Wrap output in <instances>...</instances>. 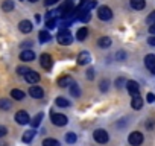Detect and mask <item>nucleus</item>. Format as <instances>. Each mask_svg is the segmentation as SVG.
<instances>
[{
  "instance_id": "obj_1",
  "label": "nucleus",
  "mask_w": 155,
  "mask_h": 146,
  "mask_svg": "<svg viewBox=\"0 0 155 146\" xmlns=\"http://www.w3.org/2000/svg\"><path fill=\"white\" fill-rule=\"evenodd\" d=\"M56 40H58V43H59V44H62V46H67V44H71V41H73V37H71L70 31H65V29H62V31H59V32H58V35H56Z\"/></svg>"
},
{
  "instance_id": "obj_2",
  "label": "nucleus",
  "mask_w": 155,
  "mask_h": 146,
  "mask_svg": "<svg viewBox=\"0 0 155 146\" xmlns=\"http://www.w3.org/2000/svg\"><path fill=\"white\" fill-rule=\"evenodd\" d=\"M50 119H52L53 125H56V126H64V125H67V122H68L67 116H64V114H61V113H50Z\"/></svg>"
},
{
  "instance_id": "obj_3",
  "label": "nucleus",
  "mask_w": 155,
  "mask_h": 146,
  "mask_svg": "<svg viewBox=\"0 0 155 146\" xmlns=\"http://www.w3.org/2000/svg\"><path fill=\"white\" fill-rule=\"evenodd\" d=\"M128 141H129L132 146H140V144L143 143V134H141L140 131H134V132L129 134Z\"/></svg>"
},
{
  "instance_id": "obj_4",
  "label": "nucleus",
  "mask_w": 155,
  "mask_h": 146,
  "mask_svg": "<svg viewBox=\"0 0 155 146\" xmlns=\"http://www.w3.org/2000/svg\"><path fill=\"white\" fill-rule=\"evenodd\" d=\"M97 17H99L101 20L107 22V20H110V18L113 17V12H111V9H110L108 6H101V8L97 9Z\"/></svg>"
},
{
  "instance_id": "obj_5",
  "label": "nucleus",
  "mask_w": 155,
  "mask_h": 146,
  "mask_svg": "<svg viewBox=\"0 0 155 146\" xmlns=\"http://www.w3.org/2000/svg\"><path fill=\"white\" fill-rule=\"evenodd\" d=\"M93 137H94V140L97 141V143H107L108 141V132L105 131V129H96L94 131V134H93Z\"/></svg>"
},
{
  "instance_id": "obj_6",
  "label": "nucleus",
  "mask_w": 155,
  "mask_h": 146,
  "mask_svg": "<svg viewBox=\"0 0 155 146\" xmlns=\"http://www.w3.org/2000/svg\"><path fill=\"white\" fill-rule=\"evenodd\" d=\"M40 62H41V67L43 68H46V70H50L52 68V56L49 55V53H43L41 56H40Z\"/></svg>"
},
{
  "instance_id": "obj_7",
  "label": "nucleus",
  "mask_w": 155,
  "mask_h": 146,
  "mask_svg": "<svg viewBox=\"0 0 155 146\" xmlns=\"http://www.w3.org/2000/svg\"><path fill=\"white\" fill-rule=\"evenodd\" d=\"M15 122L20 123V125H26V123H29V122H31L29 114H28L26 111H18V113L15 114Z\"/></svg>"
},
{
  "instance_id": "obj_8",
  "label": "nucleus",
  "mask_w": 155,
  "mask_h": 146,
  "mask_svg": "<svg viewBox=\"0 0 155 146\" xmlns=\"http://www.w3.org/2000/svg\"><path fill=\"white\" fill-rule=\"evenodd\" d=\"M25 79L29 82V84H37L38 81H40V75L37 71H34V70H29L26 75H25Z\"/></svg>"
},
{
  "instance_id": "obj_9",
  "label": "nucleus",
  "mask_w": 155,
  "mask_h": 146,
  "mask_svg": "<svg viewBox=\"0 0 155 146\" xmlns=\"http://www.w3.org/2000/svg\"><path fill=\"white\" fill-rule=\"evenodd\" d=\"M29 95H31L32 98H35V99H41V98L44 96V91H43L41 87H38V85H32V87L29 88Z\"/></svg>"
},
{
  "instance_id": "obj_10",
  "label": "nucleus",
  "mask_w": 155,
  "mask_h": 146,
  "mask_svg": "<svg viewBox=\"0 0 155 146\" xmlns=\"http://www.w3.org/2000/svg\"><path fill=\"white\" fill-rule=\"evenodd\" d=\"M126 88H128V91L132 96H137L138 91H140V87H138V84L135 81H126Z\"/></svg>"
},
{
  "instance_id": "obj_11",
  "label": "nucleus",
  "mask_w": 155,
  "mask_h": 146,
  "mask_svg": "<svg viewBox=\"0 0 155 146\" xmlns=\"http://www.w3.org/2000/svg\"><path fill=\"white\" fill-rule=\"evenodd\" d=\"M18 29H20L23 34H29V32L34 29V25H32L29 20H23V22H20V25H18Z\"/></svg>"
},
{
  "instance_id": "obj_12",
  "label": "nucleus",
  "mask_w": 155,
  "mask_h": 146,
  "mask_svg": "<svg viewBox=\"0 0 155 146\" xmlns=\"http://www.w3.org/2000/svg\"><path fill=\"white\" fill-rule=\"evenodd\" d=\"M90 61H91V56H90L88 52H82V53H79V56H78V64L79 65H85Z\"/></svg>"
},
{
  "instance_id": "obj_13",
  "label": "nucleus",
  "mask_w": 155,
  "mask_h": 146,
  "mask_svg": "<svg viewBox=\"0 0 155 146\" xmlns=\"http://www.w3.org/2000/svg\"><path fill=\"white\" fill-rule=\"evenodd\" d=\"M96 6V0H85V2L81 3L79 6V11H90Z\"/></svg>"
},
{
  "instance_id": "obj_14",
  "label": "nucleus",
  "mask_w": 155,
  "mask_h": 146,
  "mask_svg": "<svg viewBox=\"0 0 155 146\" xmlns=\"http://www.w3.org/2000/svg\"><path fill=\"white\" fill-rule=\"evenodd\" d=\"M34 58H35V53L32 50H29V49H26V50H23L20 53V59L21 61H34Z\"/></svg>"
},
{
  "instance_id": "obj_15",
  "label": "nucleus",
  "mask_w": 155,
  "mask_h": 146,
  "mask_svg": "<svg viewBox=\"0 0 155 146\" xmlns=\"http://www.w3.org/2000/svg\"><path fill=\"white\" fill-rule=\"evenodd\" d=\"M78 18H79L82 23H87V22H90L91 14H90V11H79L78 9Z\"/></svg>"
},
{
  "instance_id": "obj_16",
  "label": "nucleus",
  "mask_w": 155,
  "mask_h": 146,
  "mask_svg": "<svg viewBox=\"0 0 155 146\" xmlns=\"http://www.w3.org/2000/svg\"><path fill=\"white\" fill-rule=\"evenodd\" d=\"M144 65H146L149 70H152V68L155 67V55H152V53L146 55V58H144Z\"/></svg>"
},
{
  "instance_id": "obj_17",
  "label": "nucleus",
  "mask_w": 155,
  "mask_h": 146,
  "mask_svg": "<svg viewBox=\"0 0 155 146\" xmlns=\"http://www.w3.org/2000/svg\"><path fill=\"white\" fill-rule=\"evenodd\" d=\"M131 105H132V108H134V110H140V108L143 107V98H140V95L134 96V98H132Z\"/></svg>"
},
{
  "instance_id": "obj_18",
  "label": "nucleus",
  "mask_w": 155,
  "mask_h": 146,
  "mask_svg": "<svg viewBox=\"0 0 155 146\" xmlns=\"http://www.w3.org/2000/svg\"><path fill=\"white\" fill-rule=\"evenodd\" d=\"M129 3H131V6H132L134 9H137V11H140V9H143V8L146 6L144 0H129Z\"/></svg>"
},
{
  "instance_id": "obj_19",
  "label": "nucleus",
  "mask_w": 155,
  "mask_h": 146,
  "mask_svg": "<svg viewBox=\"0 0 155 146\" xmlns=\"http://www.w3.org/2000/svg\"><path fill=\"white\" fill-rule=\"evenodd\" d=\"M70 95L73 98H79L81 90H79V85H78L76 82H70Z\"/></svg>"
},
{
  "instance_id": "obj_20",
  "label": "nucleus",
  "mask_w": 155,
  "mask_h": 146,
  "mask_svg": "<svg viewBox=\"0 0 155 146\" xmlns=\"http://www.w3.org/2000/svg\"><path fill=\"white\" fill-rule=\"evenodd\" d=\"M35 131L34 129H29V131H26L25 134H23V141L25 143H29V141H32L34 140V137H35Z\"/></svg>"
},
{
  "instance_id": "obj_21",
  "label": "nucleus",
  "mask_w": 155,
  "mask_h": 146,
  "mask_svg": "<svg viewBox=\"0 0 155 146\" xmlns=\"http://www.w3.org/2000/svg\"><path fill=\"white\" fill-rule=\"evenodd\" d=\"M87 35H88V29L87 28H81L79 31H78V34H76V38L79 41H84L87 38Z\"/></svg>"
},
{
  "instance_id": "obj_22",
  "label": "nucleus",
  "mask_w": 155,
  "mask_h": 146,
  "mask_svg": "<svg viewBox=\"0 0 155 146\" xmlns=\"http://www.w3.org/2000/svg\"><path fill=\"white\" fill-rule=\"evenodd\" d=\"M2 9L5 12H11L14 9V2H12V0H5L3 5H2Z\"/></svg>"
},
{
  "instance_id": "obj_23",
  "label": "nucleus",
  "mask_w": 155,
  "mask_h": 146,
  "mask_svg": "<svg viewBox=\"0 0 155 146\" xmlns=\"http://www.w3.org/2000/svg\"><path fill=\"white\" fill-rule=\"evenodd\" d=\"M41 120H43V113H38L29 123L32 125V128H37V126H40V123H41Z\"/></svg>"
},
{
  "instance_id": "obj_24",
  "label": "nucleus",
  "mask_w": 155,
  "mask_h": 146,
  "mask_svg": "<svg viewBox=\"0 0 155 146\" xmlns=\"http://www.w3.org/2000/svg\"><path fill=\"white\" fill-rule=\"evenodd\" d=\"M99 46H101V47H105V49L110 47V46H111V38H110V37H101V38H99Z\"/></svg>"
},
{
  "instance_id": "obj_25",
  "label": "nucleus",
  "mask_w": 155,
  "mask_h": 146,
  "mask_svg": "<svg viewBox=\"0 0 155 146\" xmlns=\"http://www.w3.org/2000/svg\"><path fill=\"white\" fill-rule=\"evenodd\" d=\"M70 82H71V78L70 76H61L58 79V85L59 87H67V85H70Z\"/></svg>"
},
{
  "instance_id": "obj_26",
  "label": "nucleus",
  "mask_w": 155,
  "mask_h": 146,
  "mask_svg": "<svg viewBox=\"0 0 155 146\" xmlns=\"http://www.w3.org/2000/svg\"><path fill=\"white\" fill-rule=\"evenodd\" d=\"M11 96H12L15 101H21V99L25 98V93H23L21 90H17V88H15V90L11 91Z\"/></svg>"
},
{
  "instance_id": "obj_27",
  "label": "nucleus",
  "mask_w": 155,
  "mask_h": 146,
  "mask_svg": "<svg viewBox=\"0 0 155 146\" xmlns=\"http://www.w3.org/2000/svg\"><path fill=\"white\" fill-rule=\"evenodd\" d=\"M55 104H56L58 107H68V105H70V102H68L65 98H56Z\"/></svg>"
},
{
  "instance_id": "obj_28",
  "label": "nucleus",
  "mask_w": 155,
  "mask_h": 146,
  "mask_svg": "<svg viewBox=\"0 0 155 146\" xmlns=\"http://www.w3.org/2000/svg\"><path fill=\"white\" fill-rule=\"evenodd\" d=\"M43 146H59V141L55 138H46L43 141Z\"/></svg>"
},
{
  "instance_id": "obj_29",
  "label": "nucleus",
  "mask_w": 155,
  "mask_h": 146,
  "mask_svg": "<svg viewBox=\"0 0 155 146\" xmlns=\"http://www.w3.org/2000/svg\"><path fill=\"white\" fill-rule=\"evenodd\" d=\"M50 40V34L47 32V31H41L40 32V41L41 43H46V41H49Z\"/></svg>"
},
{
  "instance_id": "obj_30",
  "label": "nucleus",
  "mask_w": 155,
  "mask_h": 146,
  "mask_svg": "<svg viewBox=\"0 0 155 146\" xmlns=\"http://www.w3.org/2000/svg\"><path fill=\"white\" fill-rule=\"evenodd\" d=\"M0 108L2 110H9L11 108V102L8 99H0Z\"/></svg>"
},
{
  "instance_id": "obj_31",
  "label": "nucleus",
  "mask_w": 155,
  "mask_h": 146,
  "mask_svg": "<svg viewBox=\"0 0 155 146\" xmlns=\"http://www.w3.org/2000/svg\"><path fill=\"white\" fill-rule=\"evenodd\" d=\"M56 25H58V18H49V20L46 22V26H47V29H53Z\"/></svg>"
},
{
  "instance_id": "obj_32",
  "label": "nucleus",
  "mask_w": 155,
  "mask_h": 146,
  "mask_svg": "<svg viewBox=\"0 0 155 146\" xmlns=\"http://www.w3.org/2000/svg\"><path fill=\"white\" fill-rule=\"evenodd\" d=\"M65 141H67V143H74V141H76V134H74V132H67Z\"/></svg>"
},
{
  "instance_id": "obj_33",
  "label": "nucleus",
  "mask_w": 155,
  "mask_h": 146,
  "mask_svg": "<svg viewBox=\"0 0 155 146\" xmlns=\"http://www.w3.org/2000/svg\"><path fill=\"white\" fill-rule=\"evenodd\" d=\"M146 22H147V25H153V23H155V11L147 17V20H146Z\"/></svg>"
},
{
  "instance_id": "obj_34",
  "label": "nucleus",
  "mask_w": 155,
  "mask_h": 146,
  "mask_svg": "<svg viewBox=\"0 0 155 146\" xmlns=\"http://www.w3.org/2000/svg\"><path fill=\"white\" fill-rule=\"evenodd\" d=\"M29 70H31V68H28V67H18V68H17V71L20 73V75H23V76L26 75V73H28Z\"/></svg>"
},
{
  "instance_id": "obj_35",
  "label": "nucleus",
  "mask_w": 155,
  "mask_h": 146,
  "mask_svg": "<svg viewBox=\"0 0 155 146\" xmlns=\"http://www.w3.org/2000/svg\"><path fill=\"white\" fill-rule=\"evenodd\" d=\"M58 2V0H44V5H47V6H52V5H55Z\"/></svg>"
},
{
  "instance_id": "obj_36",
  "label": "nucleus",
  "mask_w": 155,
  "mask_h": 146,
  "mask_svg": "<svg viewBox=\"0 0 155 146\" xmlns=\"http://www.w3.org/2000/svg\"><path fill=\"white\" fill-rule=\"evenodd\" d=\"M107 88H108V81H107V82H105V81H102V84H101V90H102V91H105Z\"/></svg>"
},
{
  "instance_id": "obj_37",
  "label": "nucleus",
  "mask_w": 155,
  "mask_h": 146,
  "mask_svg": "<svg viewBox=\"0 0 155 146\" xmlns=\"http://www.w3.org/2000/svg\"><path fill=\"white\" fill-rule=\"evenodd\" d=\"M125 82H126V81H125L123 78H120V79H117V81H116V84H117V87H122V84H125Z\"/></svg>"
},
{
  "instance_id": "obj_38",
  "label": "nucleus",
  "mask_w": 155,
  "mask_h": 146,
  "mask_svg": "<svg viewBox=\"0 0 155 146\" xmlns=\"http://www.w3.org/2000/svg\"><path fill=\"white\" fill-rule=\"evenodd\" d=\"M155 101V96L152 93H147V102H153Z\"/></svg>"
},
{
  "instance_id": "obj_39",
  "label": "nucleus",
  "mask_w": 155,
  "mask_h": 146,
  "mask_svg": "<svg viewBox=\"0 0 155 146\" xmlns=\"http://www.w3.org/2000/svg\"><path fill=\"white\" fill-rule=\"evenodd\" d=\"M6 134V128L5 126H0V137H3Z\"/></svg>"
},
{
  "instance_id": "obj_40",
  "label": "nucleus",
  "mask_w": 155,
  "mask_h": 146,
  "mask_svg": "<svg viewBox=\"0 0 155 146\" xmlns=\"http://www.w3.org/2000/svg\"><path fill=\"white\" fill-rule=\"evenodd\" d=\"M147 43H149L150 46H155V37H150V38L147 40Z\"/></svg>"
},
{
  "instance_id": "obj_41",
  "label": "nucleus",
  "mask_w": 155,
  "mask_h": 146,
  "mask_svg": "<svg viewBox=\"0 0 155 146\" xmlns=\"http://www.w3.org/2000/svg\"><path fill=\"white\" fill-rule=\"evenodd\" d=\"M149 32H150V34H153V35H155V23H153V25H150V26H149Z\"/></svg>"
},
{
  "instance_id": "obj_42",
  "label": "nucleus",
  "mask_w": 155,
  "mask_h": 146,
  "mask_svg": "<svg viewBox=\"0 0 155 146\" xmlns=\"http://www.w3.org/2000/svg\"><path fill=\"white\" fill-rule=\"evenodd\" d=\"M93 71H94V70H93V68H90V70H88V71H87V76H88V78H90V79H91V78H93Z\"/></svg>"
},
{
  "instance_id": "obj_43",
  "label": "nucleus",
  "mask_w": 155,
  "mask_h": 146,
  "mask_svg": "<svg viewBox=\"0 0 155 146\" xmlns=\"http://www.w3.org/2000/svg\"><path fill=\"white\" fill-rule=\"evenodd\" d=\"M117 58H120V59H122V58H125V53H122V52H120V53H117Z\"/></svg>"
},
{
  "instance_id": "obj_44",
  "label": "nucleus",
  "mask_w": 155,
  "mask_h": 146,
  "mask_svg": "<svg viewBox=\"0 0 155 146\" xmlns=\"http://www.w3.org/2000/svg\"><path fill=\"white\" fill-rule=\"evenodd\" d=\"M152 73H153V75H155V67H153V68H152Z\"/></svg>"
},
{
  "instance_id": "obj_45",
  "label": "nucleus",
  "mask_w": 155,
  "mask_h": 146,
  "mask_svg": "<svg viewBox=\"0 0 155 146\" xmlns=\"http://www.w3.org/2000/svg\"><path fill=\"white\" fill-rule=\"evenodd\" d=\"M29 2H32V3H35V2H37V0H29Z\"/></svg>"
}]
</instances>
